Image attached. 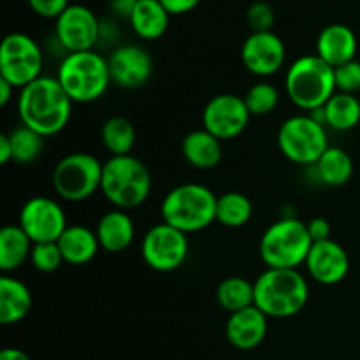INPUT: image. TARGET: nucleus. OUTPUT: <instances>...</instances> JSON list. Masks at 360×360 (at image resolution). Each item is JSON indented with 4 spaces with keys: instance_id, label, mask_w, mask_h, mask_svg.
<instances>
[{
    "instance_id": "nucleus-14",
    "label": "nucleus",
    "mask_w": 360,
    "mask_h": 360,
    "mask_svg": "<svg viewBox=\"0 0 360 360\" xmlns=\"http://www.w3.org/2000/svg\"><path fill=\"white\" fill-rule=\"evenodd\" d=\"M250 115L245 98L234 94H221L211 98L202 111V129L220 141L241 136L248 127Z\"/></svg>"
},
{
    "instance_id": "nucleus-30",
    "label": "nucleus",
    "mask_w": 360,
    "mask_h": 360,
    "mask_svg": "<svg viewBox=\"0 0 360 360\" xmlns=\"http://www.w3.org/2000/svg\"><path fill=\"white\" fill-rule=\"evenodd\" d=\"M253 217V204L245 193L227 192L217 199V221L231 229H239Z\"/></svg>"
},
{
    "instance_id": "nucleus-38",
    "label": "nucleus",
    "mask_w": 360,
    "mask_h": 360,
    "mask_svg": "<svg viewBox=\"0 0 360 360\" xmlns=\"http://www.w3.org/2000/svg\"><path fill=\"white\" fill-rule=\"evenodd\" d=\"M158 2L165 7L171 16H179V14H186L195 9L200 0H158Z\"/></svg>"
},
{
    "instance_id": "nucleus-33",
    "label": "nucleus",
    "mask_w": 360,
    "mask_h": 360,
    "mask_svg": "<svg viewBox=\"0 0 360 360\" xmlns=\"http://www.w3.org/2000/svg\"><path fill=\"white\" fill-rule=\"evenodd\" d=\"M30 262L39 273H55L62 266L63 257L56 243H37L32 248Z\"/></svg>"
},
{
    "instance_id": "nucleus-37",
    "label": "nucleus",
    "mask_w": 360,
    "mask_h": 360,
    "mask_svg": "<svg viewBox=\"0 0 360 360\" xmlns=\"http://www.w3.org/2000/svg\"><path fill=\"white\" fill-rule=\"evenodd\" d=\"M306 225H308L309 238H311L313 243H322L330 239V224L326 218L316 217L313 220H309Z\"/></svg>"
},
{
    "instance_id": "nucleus-35",
    "label": "nucleus",
    "mask_w": 360,
    "mask_h": 360,
    "mask_svg": "<svg viewBox=\"0 0 360 360\" xmlns=\"http://www.w3.org/2000/svg\"><path fill=\"white\" fill-rule=\"evenodd\" d=\"M246 21H248L252 32H273L274 11L267 2H253L246 11Z\"/></svg>"
},
{
    "instance_id": "nucleus-29",
    "label": "nucleus",
    "mask_w": 360,
    "mask_h": 360,
    "mask_svg": "<svg viewBox=\"0 0 360 360\" xmlns=\"http://www.w3.org/2000/svg\"><path fill=\"white\" fill-rule=\"evenodd\" d=\"M102 144L111 153V157H123L130 155L136 144V129L132 122L123 116H112L105 120L101 130Z\"/></svg>"
},
{
    "instance_id": "nucleus-32",
    "label": "nucleus",
    "mask_w": 360,
    "mask_h": 360,
    "mask_svg": "<svg viewBox=\"0 0 360 360\" xmlns=\"http://www.w3.org/2000/svg\"><path fill=\"white\" fill-rule=\"evenodd\" d=\"M245 104L252 116H266L278 108L280 94L271 83H257L246 91Z\"/></svg>"
},
{
    "instance_id": "nucleus-27",
    "label": "nucleus",
    "mask_w": 360,
    "mask_h": 360,
    "mask_svg": "<svg viewBox=\"0 0 360 360\" xmlns=\"http://www.w3.org/2000/svg\"><path fill=\"white\" fill-rule=\"evenodd\" d=\"M320 181L329 186H343L354 176V160L350 155L338 146H329L315 164Z\"/></svg>"
},
{
    "instance_id": "nucleus-31",
    "label": "nucleus",
    "mask_w": 360,
    "mask_h": 360,
    "mask_svg": "<svg viewBox=\"0 0 360 360\" xmlns=\"http://www.w3.org/2000/svg\"><path fill=\"white\" fill-rule=\"evenodd\" d=\"M13 144V160L18 164H32L44 150V136L21 125L9 134Z\"/></svg>"
},
{
    "instance_id": "nucleus-12",
    "label": "nucleus",
    "mask_w": 360,
    "mask_h": 360,
    "mask_svg": "<svg viewBox=\"0 0 360 360\" xmlns=\"http://www.w3.org/2000/svg\"><path fill=\"white\" fill-rule=\"evenodd\" d=\"M18 225L23 229L34 245L56 243L63 231L69 227L62 206L56 200L42 195L32 197L23 204Z\"/></svg>"
},
{
    "instance_id": "nucleus-20",
    "label": "nucleus",
    "mask_w": 360,
    "mask_h": 360,
    "mask_svg": "<svg viewBox=\"0 0 360 360\" xmlns=\"http://www.w3.org/2000/svg\"><path fill=\"white\" fill-rule=\"evenodd\" d=\"M95 234L102 250L109 253H120L132 245L136 238V227L127 211L112 210L98 220Z\"/></svg>"
},
{
    "instance_id": "nucleus-16",
    "label": "nucleus",
    "mask_w": 360,
    "mask_h": 360,
    "mask_svg": "<svg viewBox=\"0 0 360 360\" xmlns=\"http://www.w3.org/2000/svg\"><path fill=\"white\" fill-rule=\"evenodd\" d=\"M112 83L122 88H139L153 74V60L150 53L136 44L116 48L108 58Z\"/></svg>"
},
{
    "instance_id": "nucleus-5",
    "label": "nucleus",
    "mask_w": 360,
    "mask_h": 360,
    "mask_svg": "<svg viewBox=\"0 0 360 360\" xmlns=\"http://www.w3.org/2000/svg\"><path fill=\"white\" fill-rule=\"evenodd\" d=\"M56 79L72 102L90 104L98 101L112 83L108 58L97 51L67 53L58 67Z\"/></svg>"
},
{
    "instance_id": "nucleus-18",
    "label": "nucleus",
    "mask_w": 360,
    "mask_h": 360,
    "mask_svg": "<svg viewBox=\"0 0 360 360\" xmlns=\"http://www.w3.org/2000/svg\"><path fill=\"white\" fill-rule=\"evenodd\" d=\"M267 320L269 316L264 315L257 306L231 313L225 326L229 343L238 350H253L266 340L269 329Z\"/></svg>"
},
{
    "instance_id": "nucleus-8",
    "label": "nucleus",
    "mask_w": 360,
    "mask_h": 360,
    "mask_svg": "<svg viewBox=\"0 0 360 360\" xmlns=\"http://www.w3.org/2000/svg\"><path fill=\"white\" fill-rule=\"evenodd\" d=\"M104 164L91 153H70L53 171V188L69 202H81L94 195L102 185Z\"/></svg>"
},
{
    "instance_id": "nucleus-40",
    "label": "nucleus",
    "mask_w": 360,
    "mask_h": 360,
    "mask_svg": "<svg viewBox=\"0 0 360 360\" xmlns=\"http://www.w3.org/2000/svg\"><path fill=\"white\" fill-rule=\"evenodd\" d=\"M13 160V144H11L9 134L0 136V164L6 165Z\"/></svg>"
},
{
    "instance_id": "nucleus-17",
    "label": "nucleus",
    "mask_w": 360,
    "mask_h": 360,
    "mask_svg": "<svg viewBox=\"0 0 360 360\" xmlns=\"http://www.w3.org/2000/svg\"><path fill=\"white\" fill-rule=\"evenodd\" d=\"M304 266L316 283L338 285L350 271V257L340 243L327 239L322 243H313Z\"/></svg>"
},
{
    "instance_id": "nucleus-1",
    "label": "nucleus",
    "mask_w": 360,
    "mask_h": 360,
    "mask_svg": "<svg viewBox=\"0 0 360 360\" xmlns=\"http://www.w3.org/2000/svg\"><path fill=\"white\" fill-rule=\"evenodd\" d=\"M21 125L49 137L62 132L72 115V101L56 77L41 76L18 97Z\"/></svg>"
},
{
    "instance_id": "nucleus-36",
    "label": "nucleus",
    "mask_w": 360,
    "mask_h": 360,
    "mask_svg": "<svg viewBox=\"0 0 360 360\" xmlns=\"http://www.w3.org/2000/svg\"><path fill=\"white\" fill-rule=\"evenodd\" d=\"M28 6L37 16L56 20L70 4L69 0H28Z\"/></svg>"
},
{
    "instance_id": "nucleus-4",
    "label": "nucleus",
    "mask_w": 360,
    "mask_h": 360,
    "mask_svg": "<svg viewBox=\"0 0 360 360\" xmlns=\"http://www.w3.org/2000/svg\"><path fill=\"white\" fill-rule=\"evenodd\" d=\"M285 90L292 104L304 111H316L323 108L336 94L334 67L323 62L319 55L299 56L287 70Z\"/></svg>"
},
{
    "instance_id": "nucleus-21",
    "label": "nucleus",
    "mask_w": 360,
    "mask_h": 360,
    "mask_svg": "<svg viewBox=\"0 0 360 360\" xmlns=\"http://www.w3.org/2000/svg\"><path fill=\"white\" fill-rule=\"evenodd\" d=\"M32 309V292L23 281L4 274L0 278V323L14 326L28 316Z\"/></svg>"
},
{
    "instance_id": "nucleus-19",
    "label": "nucleus",
    "mask_w": 360,
    "mask_h": 360,
    "mask_svg": "<svg viewBox=\"0 0 360 360\" xmlns=\"http://www.w3.org/2000/svg\"><path fill=\"white\" fill-rule=\"evenodd\" d=\"M357 48V35L343 23L327 25L316 39V55L334 69L355 60Z\"/></svg>"
},
{
    "instance_id": "nucleus-6",
    "label": "nucleus",
    "mask_w": 360,
    "mask_h": 360,
    "mask_svg": "<svg viewBox=\"0 0 360 360\" xmlns=\"http://www.w3.org/2000/svg\"><path fill=\"white\" fill-rule=\"evenodd\" d=\"M311 246L308 225L295 217H285L266 229L259 253L269 269H297L306 264Z\"/></svg>"
},
{
    "instance_id": "nucleus-11",
    "label": "nucleus",
    "mask_w": 360,
    "mask_h": 360,
    "mask_svg": "<svg viewBox=\"0 0 360 360\" xmlns=\"http://www.w3.org/2000/svg\"><path fill=\"white\" fill-rule=\"evenodd\" d=\"M188 248L185 232L162 221L144 234L141 253L148 267L158 273H171L185 264Z\"/></svg>"
},
{
    "instance_id": "nucleus-42",
    "label": "nucleus",
    "mask_w": 360,
    "mask_h": 360,
    "mask_svg": "<svg viewBox=\"0 0 360 360\" xmlns=\"http://www.w3.org/2000/svg\"><path fill=\"white\" fill-rule=\"evenodd\" d=\"M0 360H32L20 348H6V350L0 352Z\"/></svg>"
},
{
    "instance_id": "nucleus-13",
    "label": "nucleus",
    "mask_w": 360,
    "mask_h": 360,
    "mask_svg": "<svg viewBox=\"0 0 360 360\" xmlns=\"http://www.w3.org/2000/svg\"><path fill=\"white\" fill-rule=\"evenodd\" d=\"M101 21L81 4H70L58 18L55 25L56 41L67 53L91 51L101 39Z\"/></svg>"
},
{
    "instance_id": "nucleus-7",
    "label": "nucleus",
    "mask_w": 360,
    "mask_h": 360,
    "mask_svg": "<svg viewBox=\"0 0 360 360\" xmlns=\"http://www.w3.org/2000/svg\"><path fill=\"white\" fill-rule=\"evenodd\" d=\"M101 192L116 210H134L150 197V171L132 155L111 157L102 169Z\"/></svg>"
},
{
    "instance_id": "nucleus-9",
    "label": "nucleus",
    "mask_w": 360,
    "mask_h": 360,
    "mask_svg": "<svg viewBox=\"0 0 360 360\" xmlns=\"http://www.w3.org/2000/svg\"><path fill=\"white\" fill-rule=\"evenodd\" d=\"M278 146L294 164L315 165L329 148L326 127L311 115L292 116L280 127Z\"/></svg>"
},
{
    "instance_id": "nucleus-23",
    "label": "nucleus",
    "mask_w": 360,
    "mask_h": 360,
    "mask_svg": "<svg viewBox=\"0 0 360 360\" xmlns=\"http://www.w3.org/2000/svg\"><path fill=\"white\" fill-rule=\"evenodd\" d=\"M181 151L185 160L195 169H214L221 162V141L207 132L206 129L193 130L186 134L181 143Z\"/></svg>"
},
{
    "instance_id": "nucleus-39",
    "label": "nucleus",
    "mask_w": 360,
    "mask_h": 360,
    "mask_svg": "<svg viewBox=\"0 0 360 360\" xmlns=\"http://www.w3.org/2000/svg\"><path fill=\"white\" fill-rule=\"evenodd\" d=\"M137 0H111V11L120 18H127L129 20L130 14H132L134 7H136Z\"/></svg>"
},
{
    "instance_id": "nucleus-10",
    "label": "nucleus",
    "mask_w": 360,
    "mask_h": 360,
    "mask_svg": "<svg viewBox=\"0 0 360 360\" xmlns=\"http://www.w3.org/2000/svg\"><path fill=\"white\" fill-rule=\"evenodd\" d=\"M42 51L37 42L27 34L14 32L6 35L0 46V77L14 88L23 90L41 77Z\"/></svg>"
},
{
    "instance_id": "nucleus-22",
    "label": "nucleus",
    "mask_w": 360,
    "mask_h": 360,
    "mask_svg": "<svg viewBox=\"0 0 360 360\" xmlns=\"http://www.w3.org/2000/svg\"><path fill=\"white\" fill-rule=\"evenodd\" d=\"M60 252H62L63 262L72 266H84L95 259L101 243L97 234L83 225H69L56 241Z\"/></svg>"
},
{
    "instance_id": "nucleus-2",
    "label": "nucleus",
    "mask_w": 360,
    "mask_h": 360,
    "mask_svg": "<svg viewBox=\"0 0 360 360\" xmlns=\"http://www.w3.org/2000/svg\"><path fill=\"white\" fill-rule=\"evenodd\" d=\"M309 285L297 269H269L255 280V306L269 319H288L306 308Z\"/></svg>"
},
{
    "instance_id": "nucleus-28",
    "label": "nucleus",
    "mask_w": 360,
    "mask_h": 360,
    "mask_svg": "<svg viewBox=\"0 0 360 360\" xmlns=\"http://www.w3.org/2000/svg\"><path fill=\"white\" fill-rule=\"evenodd\" d=\"M217 301L225 311L236 313L255 306V283L246 278L232 276L221 281L217 288Z\"/></svg>"
},
{
    "instance_id": "nucleus-3",
    "label": "nucleus",
    "mask_w": 360,
    "mask_h": 360,
    "mask_svg": "<svg viewBox=\"0 0 360 360\" xmlns=\"http://www.w3.org/2000/svg\"><path fill=\"white\" fill-rule=\"evenodd\" d=\"M217 199L207 186L183 183L162 200V220L185 234L204 231L217 221Z\"/></svg>"
},
{
    "instance_id": "nucleus-25",
    "label": "nucleus",
    "mask_w": 360,
    "mask_h": 360,
    "mask_svg": "<svg viewBox=\"0 0 360 360\" xmlns=\"http://www.w3.org/2000/svg\"><path fill=\"white\" fill-rule=\"evenodd\" d=\"M34 243L20 225H6L0 231V269L13 273L20 269L32 255Z\"/></svg>"
},
{
    "instance_id": "nucleus-24",
    "label": "nucleus",
    "mask_w": 360,
    "mask_h": 360,
    "mask_svg": "<svg viewBox=\"0 0 360 360\" xmlns=\"http://www.w3.org/2000/svg\"><path fill=\"white\" fill-rule=\"evenodd\" d=\"M129 21L137 37L155 41L167 32L171 14L158 0H137Z\"/></svg>"
},
{
    "instance_id": "nucleus-15",
    "label": "nucleus",
    "mask_w": 360,
    "mask_h": 360,
    "mask_svg": "<svg viewBox=\"0 0 360 360\" xmlns=\"http://www.w3.org/2000/svg\"><path fill=\"white\" fill-rule=\"evenodd\" d=\"M287 49L274 32H252L241 48L243 65L259 77H269L283 67Z\"/></svg>"
},
{
    "instance_id": "nucleus-41",
    "label": "nucleus",
    "mask_w": 360,
    "mask_h": 360,
    "mask_svg": "<svg viewBox=\"0 0 360 360\" xmlns=\"http://www.w3.org/2000/svg\"><path fill=\"white\" fill-rule=\"evenodd\" d=\"M14 90H16V88H14L9 81L0 77V105H2V108H6V105L9 104V101L13 98Z\"/></svg>"
},
{
    "instance_id": "nucleus-26",
    "label": "nucleus",
    "mask_w": 360,
    "mask_h": 360,
    "mask_svg": "<svg viewBox=\"0 0 360 360\" xmlns=\"http://www.w3.org/2000/svg\"><path fill=\"white\" fill-rule=\"evenodd\" d=\"M322 111L326 125L338 132H348L360 123V101L352 94L336 91Z\"/></svg>"
},
{
    "instance_id": "nucleus-34",
    "label": "nucleus",
    "mask_w": 360,
    "mask_h": 360,
    "mask_svg": "<svg viewBox=\"0 0 360 360\" xmlns=\"http://www.w3.org/2000/svg\"><path fill=\"white\" fill-rule=\"evenodd\" d=\"M334 77H336L338 91L355 95L357 91H360V62L352 60V62L336 67L334 69Z\"/></svg>"
}]
</instances>
